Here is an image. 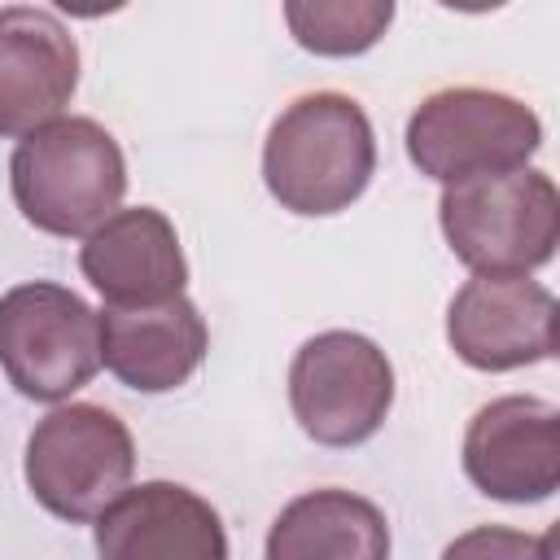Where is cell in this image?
<instances>
[{"label": "cell", "instance_id": "cell-10", "mask_svg": "<svg viewBox=\"0 0 560 560\" xmlns=\"http://www.w3.org/2000/svg\"><path fill=\"white\" fill-rule=\"evenodd\" d=\"M79 88V44L35 4L0 9V136H31L61 118Z\"/></svg>", "mask_w": 560, "mask_h": 560}, {"label": "cell", "instance_id": "cell-6", "mask_svg": "<svg viewBox=\"0 0 560 560\" xmlns=\"http://www.w3.org/2000/svg\"><path fill=\"white\" fill-rule=\"evenodd\" d=\"M101 368V315L66 284L26 280L0 293V372L22 398L66 402Z\"/></svg>", "mask_w": 560, "mask_h": 560}, {"label": "cell", "instance_id": "cell-15", "mask_svg": "<svg viewBox=\"0 0 560 560\" xmlns=\"http://www.w3.org/2000/svg\"><path fill=\"white\" fill-rule=\"evenodd\" d=\"M289 35L315 57H359L394 22L389 0H289Z\"/></svg>", "mask_w": 560, "mask_h": 560}, {"label": "cell", "instance_id": "cell-9", "mask_svg": "<svg viewBox=\"0 0 560 560\" xmlns=\"http://www.w3.org/2000/svg\"><path fill=\"white\" fill-rule=\"evenodd\" d=\"M468 481L499 503H542L560 486V411L534 394L486 402L464 433Z\"/></svg>", "mask_w": 560, "mask_h": 560}, {"label": "cell", "instance_id": "cell-12", "mask_svg": "<svg viewBox=\"0 0 560 560\" xmlns=\"http://www.w3.org/2000/svg\"><path fill=\"white\" fill-rule=\"evenodd\" d=\"M101 560H228L219 512L179 481L127 486L96 516Z\"/></svg>", "mask_w": 560, "mask_h": 560}, {"label": "cell", "instance_id": "cell-11", "mask_svg": "<svg viewBox=\"0 0 560 560\" xmlns=\"http://www.w3.org/2000/svg\"><path fill=\"white\" fill-rule=\"evenodd\" d=\"M83 280L105 298V306H158L184 293L188 262L175 223L153 206L114 210L79 245Z\"/></svg>", "mask_w": 560, "mask_h": 560}, {"label": "cell", "instance_id": "cell-1", "mask_svg": "<svg viewBox=\"0 0 560 560\" xmlns=\"http://www.w3.org/2000/svg\"><path fill=\"white\" fill-rule=\"evenodd\" d=\"M376 175V136L346 92H306L276 114L262 140V184L289 214H337Z\"/></svg>", "mask_w": 560, "mask_h": 560}, {"label": "cell", "instance_id": "cell-4", "mask_svg": "<svg viewBox=\"0 0 560 560\" xmlns=\"http://www.w3.org/2000/svg\"><path fill=\"white\" fill-rule=\"evenodd\" d=\"M542 144L538 114L494 88L429 92L407 118V158L442 188L521 171Z\"/></svg>", "mask_w": 560, "mask_h": 560}, {"label": "cell", "instance_id": "cell-8", "mask_svg": "<svg viewBox=\"0 0 560 560\" xmlns=\"http://www.w3.org/2000/svg\"><path fill=\"white\" fill-rule=\"evenodd\" d=\"M446 341L477 372H512L556 354V293L529 276H472L446 306Z\"/></svg>", "mask_w": 560, "mask_h": 560}, {"label": "cell", "instance_id": "cell-3", "mask_svg": "<svg viewBox=\"0 0 560 560\" xmlns=\"http://www.w3.org/2000/svg\"><path fill=\"white\" fill-rule=\"evenodd\" d=\"M438 223L472 276H529L556 258L560 192L547 171L521 166L442 188Z\"/></svg>", "mask_w": 560, "mask_h": 560}, {"label": "cell", "instance_id": "cell-5", "mask_svg": "<svg viewBox=\"0 0 560 560\" xmlns=\"http://www.w3.org/2000/svg\"><path fill=\"white\" fill-rule=\"evenodd\" d=\"M22 472L44 512L88 525L131 486L136 442L109 407L66 402L31 429Z\"/></svg>", "mask_w": 560, "mask_h": 560}, {"label": "cell", "instance_id": "cell-14", "mask_svg": "<svg viewBox=\"0 0 560 560\" xmlns=\"http://www.w3.org/2000/svg\"><path fill=\"white\" fill-rule=\"evenodd\" d=\"M262 560H389V521L372 499L324 486L280 508Z\"/></svg>", "mask_w": 560, "mask_h": 560}, {"label": "cell", "instance_id": "cell-16", "mask_svg": "<svg viewBox=\"0 0 560 560\" xmlns=\"http://www.w3.org/2000/svg\"><path fill=\"white\" fill-rule=\"evenodd\" d=\"M442 560H556V538L508 529V525H477L459 534L442 551Z\"/></svg>", "mask_w": 560, "mask_h": 560}, {"label": "cell", "instance_id": "cell-2", "mask_svg": "<svg viewBox=\"0 0 560 560\" xmlns=\"http://www.w3.org/2000/svg\"><path fill=\"white\" fill-rule=\"evenodd\" d=\"M9 188L31 228L48 236H88L118 210L127 162L96 118H52L18 140Z\"/></svg>", "mask_w": 560, "mask_h": 560}, {"label": "cell", "instance_id": "cell-13", "mask_svg": "<svg viewBox=\"0 0 560 560\" xmlns=\"http://www.w3.org/2000/svg\"><path fill=\"white\" fill-rule=\"evenodd\" d=\"M101 315V363L118 376V385L136 394L179 389L206 359L210 332L201 311L179 293L158 306H105Z\"/></svg>", "mask_w": 560, "mask_h": 560}, {"label": "cell", "instance_id": "cell-7", "mask_svg": "<svg viewBox=\"0 0 560 560\" xmlns=\"http://www.w3.org/2000/svg\"><path fill=\"white\" fill-rule=\"evenodd\" d=\"M289 407L311 442L359 446L394 407V368L363 332H319L289 363Z\"/></svg>", "mask_w": 560, "mask_h": 560}]
</instances>
